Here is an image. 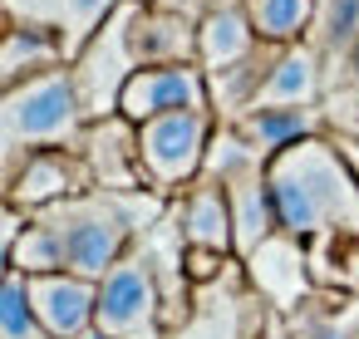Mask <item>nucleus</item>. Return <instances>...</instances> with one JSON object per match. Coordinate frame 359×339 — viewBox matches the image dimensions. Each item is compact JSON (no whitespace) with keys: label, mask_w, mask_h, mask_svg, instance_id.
Segmentation results:
<instances>
[{"label":"nucleus","mask_w":359,"mask_h":339,"mask_svg":"<svg viewBox=\"0 0 359 339\" xmlns=\"http://www.w3.org/2000/svg\"><path fill=\"white\" fill-rule=\"evenodd\" d=\"M168 212V202L158 192H84L69 197L50 212H35L30 221L55 241L60 270L79 275V280H104L138 241L143 231Z\"/></svg>","instance_id":"1"},{"label":"nucleus","mask_w":359,"mask_h":339,"mask_svg":"<svg viewBox=\"0 0 359 339\" xmlns=\"http://www.w3.org/2000/svg\"><path fill=\"white\" fill-rule=\"evenodd\" d=\"M266 187L276 202V221L295 241H315L325 231L359 226V182L330 133L305 138L266 162Z\"/></svg>","instance_id":"2"},{"label":"nucleus","mask_w":359,"mask_h":339,"mask_svg":"<svg viewBox=\"0 0 359 339\" xmlns=\"http://www.w3.org/2000/svg\"><path fill=\"white\" fill-rule=\"evenodd\" d=\"M84 123L89 118L79 109V94L65 64L30 74L20 84H6L0 89V197L11 192V182L30 158L55 148H79Z\"/></svg>","instance_id":"3"},{"label":"nucleus","mask_w":359,"mask_h":339,"mask_svg":"<svg viewBox=\"0 0 359 339\" xmlns=\"http://www.w3.org/2000/svg\"><path fill=\"white\" fill-rule=\"evenodd\" d=\"M217 118L202 113H168L153 123H138V158H143V187L158 192L163 202H177L207 162Z\"/></svg>","instance_id":"4"},{"label":"nucleus","mask_w":359,"mask_h":339,"mask_svg":"<svg viewBox=\"0 0 359 339\" xmlns=\"http://www.w3.org/2000/svg\"><path fill=\"white\" fill-rule=\"evenodd\" d=\"M133 6H138V0H123L118 15L65 64L89 123H94V118H114V113H118V99H123V89H128V79L138 74V55H133Z\"/></svg>","instance_id":"5"},{"label":"nucleus","mask_w":359,"mask_h":339,"mask_svg":"<svg viewBox=\"0 0 359 339\" xmlns=\"http://www.w3.org/2000/svg\"><path fill=\"white\" fill-rule=\"evenodd\" d=\"M94 329L109 339H168V314H163V290L153 280V265L133 246L104 280H99V310Z\"/></svg>","instance_id":"6"},{"label":"nucleus","mask_w":359,"mask_h":339,"mask_svg":"<svg viewBox=\"0 0 359 339\" xmlns=\"http://www.w3.org/2000/svg\"><path fill=\"white\" fill-rule=\"evenodd\" d=\"M266 314H271V305L251 290L241 261H231V270L222 280L197 290L192 314H187V324L172 339H256Z\"/></svg>","instance_id":"7"},{"label":"nucleus","mask_w":359,"mask_h":339,"mask_svg":"<svg viewBox=\"0 0 359 339\" xmlns=\"http://www.w3.org/2000/svg\"><path fill=\"white\" fill-rule=\"evenodd\" d=\"M123 0H6V11H0V20L11 25H30V30H45L65 64L118 15Z\"/></svg>","instance_id":"8"},{"label":"nucleus","mask_w":359,"mask_h":339,"mask_svg":"<svg viewBox=\"0 0 359 339\" xmlns=\"http://www.w3.org/2000/svg\"><path fill=\"white\" fill-rule=\"evenodd\" d=\"M207 109V74L202 64H163V69H138L118 99V113L128 123H153L168 113H202ZM212 113V109H207Z\"/></svg>","instance_id":"9"},{"label":"nucleus","mask_w":359,"mask_h":339,"mask_svg":"<svg viewBox=\"0 0 359 339\" xmlns=\"http://www.w3.org/2000/svg\"><path fill=\"white\" fill-rule=\"evenodd\" d=\"M251 290L276 310V314H295L310 295H315V275H310V256H305V241L276 231L266 246H256L246 261H241Z\"/></svg>","instance_id":"10"},{"label":"nucleus","mask_w":359,"mask_h":339,"mask_svg":"<svg viewBox=\"0 0 359 339\" xmlns=\"http://www.w3.org/2000/svg\"><path fill=\"white\" fill-rule=\"evenodd\" d=\"M74 153L84 158L99 192H148L143 187V158H138V123H128L123 113L84 123Z\"/></svg>","instance_id":"11"},{"label":"nucleus","mask_w":359,"mask_h":339,"mask_svg":"<svg viewBox=\"0 0 359 339\" xmlns=\"http://www.w3.org/2000/svg\"><path fill=\"white\" fill-rule=\"evenodd\" d=\"M84 192H94V177H89L84 158L74 148H55V153L30 158L0 202H11L20 216H35V212H50V207H60L69 197H84Z\"/></svg>","instance_id":"12"},{"label":"nucleus","mask_w":359,"mask_h":339,"mask_svg":"<svg viewBox=\"0 0 359 339\" xmlns=\"http://www.w3.org/2000/svg\"><path fill=\"white\" fill-rule=\"evenodd\" d=\"M30 280V305L35 319L45 329V339H79L94 329V310H99V285L79 280L69 270L55 275H25Z\"/></svg>","instance_id":"13"},{"label":"nucleus","mask_w":359,"mask_h":339,"mask_svg":"<svg viewBox=\"0 0 359 339\" xmlns=\"http://www.w3.org/2000/svg\"><path fill=\"white\" fill-rule=\"evenodd\" d=\"M133 55L138 69L197 64V20L163 6H133Z\"/></svg>","instance_id":"14"},{"label":"nucleus","mask_w":359,"mask_h":339,"mask_svg":"<svg viewBox=\"0 0 359 339\" xmlns=\"http://www.w3.org/2000/svg\"><path fill=\"white\" fill-rule=\"evenodd\" d=\"M330 94V79H325V60L310 50V45H290L276 55L261 94H256V109H320Z\"/></svg>","instance_id":"15"},{"label":"nucleus","mask_w":359,"mask_h":339,"mask_svg":"<svg viewBox=\"0 0 359 339\" xmlns=\"http://www.w3.org/2000/svg\"><path fill=\"white\" fill-rule=\"evenodd\" d=\"M172 216H177V231H182L187 246L236 256V246H231V202H226V187L197 177V182L172 202Z\"/></svg>","instance_id":"16"},{"label":"nucleus","mask_w":359,"mask_h":339,"mask_svg":"<svg viewBox=\"0 0 359 339\" xmlns=\"http://www.w3.org/2000/svg\"><path fill=\"white\" fill-rule=\"evenodd\" d=\"M276 55H280L276 45H256L246 60H236V64L207 74V109H212L217 123H236L241 113L256 109V94H261V84H266Z\"/></svg>","instance_id":"17"},{"label":"nucleus","mask_w":359,"mask_h":339,"mask_svg":"<svg viewBox=\"0 0 359 339\" xmlns=\"http://www.w3.org/2000/svg\"><path fill=\"white\" fill-rule=\"evenodd\" d=\"M266 162L305 138H320L325 133V109H251L231 123Z\"/></svg>","instance_id":"18"},{"label":"nucleus","mask_w":359,"mask_h":339,"mask_svg":"<svg viewBox=\"0 0 359 339\" xmlns=\"http://www.w3.org/2000/svg\"><path fill=\"white\" fill-rule=\"evenodd\" d=\"M226 202H231V246H236V261H246L256 246H266L280 221H276V202H271V187H266V172H251L241 182L226 187Z\"/></svg>","instance_id":"19"},{"label":"nucleus","mask_w":359,"mask_h":339,"mask_svg":"<svg viewBox=\"0 0 359 339\" xmlns=\"http://www.w3.org/2000/svg\"><path fill=\"white\" fill-rule=\"evenodd\" d=\"M305 256H310V275H315V290L359 295V226H344V231H325V236L305 241Z\"/></svg>","instance_id":"20"},{"label":"nucleus","mask_w":359,"mask_h":339,"mask_svg":"<svg viewBox=\"0 0 359 339\" xmlns=\"http://www.w3.org/2000/svg\"><path fill=\"white\" fill-rule=\"evenodd\" d=\"M320 60H325V79L334 84V74L349 64V55L359 50V0H320L315 11V30L305 40Z\"/></svg>","instance_id":"21"},{"label":"nucleus","mask_w":359,"mask_h":339,"mask_svg":"<svg viewBox=\"0 0 359 339\" xmlns=\"http://www.w3.org/2000/svg\"><path fill=\"white\" fill-rule=\"evenodd\" d=\"M256 45L261 40H256L246 11H212L207 20H197V64H202V74L246 60Z\"/></svg>","instance_id":"22"},{"label":"nucleus","mask_w":359,"mask_h":339,"mask_svg":"<svg viewBox=\"0 0 359 339\" xmlns=\"http://www.w3.org/2000/svg\"><path fill=\"white\" fill-rule=\"evenodd\" d=\"M60 64H65V55H60V45L45 30L0 20V89L20 84L30 74H45V69H60Z\"/></svg>","instance_id":"23"},{"label":"nucleus","mask_w":359,"mask_h":339,"mask_svg":"<svg viewBox=\"0 0 359 339\" xmlns=\"http://www.w3.org/2000/svg\"><path fill=\"white\" fill-rule=\"evenodd\" d=\"M315 11H320V0H246V20H251L256 40L276 45V50L305 45L315 30Z\"/></svg>","instance_id":"24"},{"label":"nucleus","mask_w":359,"mask_h":339,"mask_svg":"<svg viewBox=\"0 0 359 339\" xmlns=\"http://www.w3.org/2000/svg\"><path fill=\"white\" fill-rule=\"evenodd\" d=\"M251 172H266V158L231 128V123H217L212 133V148H207V162H202V182H217V187H231Z\"/></svg>","instance_id":"25"},{"label":"nucleus","mask_w":359,"mask_h":339,"mask_svg":"<svg viewBox=\"0 0 359 339\" xmlns=\"http://www.w3.org/2000/svg\"><path fill=\"white\" fill-rule=\"evenodd\" d=\"M0 339H45L35 305H30V280L20 270L0 280Z\"/></svg>","instance_id":"26"},{"label":"nucleus","mask_w":359,"mask_h":339,"mask_svg":"<svg viewBox=\"0 0 359 339\" xmlns=\"http://www.w3.org/2000/svg\"><path fill=\"white\" fill-rule=\"evenodd\" d=\"M325 133H349L359 138V89H334L325 94Z\"/></svg>","instance_id":"27"},{"label":"nucleus","mask_w":359,"mask_h":339,"mask_svg":"<svg viewBox=\"0 0 359 339\" xmlns=\"http://www.w3.org/2000/svg\"><path fill=\"white\" fill-rule=\"evenodd\" d=\"M20 231H25V216L11 202H0V280L15 270V241H20Z\"/></svg>","instance_id":"28"},{"label":"nucleus","mask_w":359,"mask_h":339,"mask_svg":"<svg viewBox=\"0 0 359 339\" xmlns=\"http://www.w3.org/2000/svg\"><path fill=\"white\" fill-rule=\"evenodd\" d=\"M256 339H295V334H290V319H285V314H276V310H271V314H266V324H261V334H256Z\"/></svg>","instance_id":"29"},{"label":"nucleus","mask_w":359,"mask_h":339,"mask_svg":"<svg viewBox=\"0 0 359 339\" xmlns=\"http://www.w3.org/2000/svg\"><path fill=\"white\" fill-rule=\"evenodd\" d=\"M79 339H109V334H99V329H89V334H79Z\"/></svg>","instance_id":"30"},{"label":"nucleus","mask_w":359,"mask_h":339,"mask_svg":"<svg viewBox=\"0 0 359 339\" xmlns=\"http://www.w3.org/2000/svg\"><path fill=\"white\" fill-rule=\"evenodd\" d=\"M138 6H153V0H138Z\"/></svg>","instance_id":"31"},{"label":"nucleus","mask_w":359,"mask_h":339,"mask_svg":"<svg viewBox=\"0 0 359 339\" xmlns=\"http://www.w3.org/2000/svg\"><path fill=\"white\" fill-rule=\"evenodd\" d=\"M0 11H6V0H0Z\"/></svg>","instance_id":"32"}]
</instances>
